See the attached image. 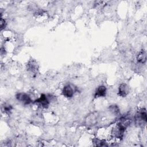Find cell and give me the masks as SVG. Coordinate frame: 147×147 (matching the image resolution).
<instances>
[{"instance_id": "obj_7", "label": "cell", "mask_w": 147, "mask_h": 147, "mask_svg": "<svg viewBox=\"0 0 147 147\" xmlns=\"http://www.w3.org/2000/svg\"><path fill=\"white\" fill-rule=\"evenodd\" d=\"M106 88L104 86H99L96 89L94 96L95 98L99 97H104L106 94Z\"/></svg>"}, {"instance_id": "obj_6", "label": "cell", "mask_w": 147, "mask_h": 147, "mask_svg": "<svg viewBox=\"0 0 147 147\" xmlns=\"http://www.w3.org/2000/svg\"><path fill=\"white\" fill-rule=\"evenodd\" d=\"M74 94V90L70 85L65 86L62 90V94L66 98H72Z\"/></svg>"}, {"instance_id": "obj_8", "label": "cell", "mask_w": 147, "mask_h": 147, "mask_svg": "<svg viewBox=\"0 0 147 147\" xmlns=\"http://www.w3.org/2000/svg\"><path fill=\"white\" fill-rule=\"evenodd\" d=\"M137 62L141 64H144L146 62V52L144 50L140 51L137 56Z\"/></svg>"}, {"instance_id": "obj_10", "label": "cell", "mask_w": 147, "mask_h": 147, "mask_svg": "<svg viewBox=\"0 0 147 147\" xmlns=\"http://www.w3.org/2000/svg\"><path fill=\"white\" fill-rule=\"evenodd\" d=\"M110 110L112 113L115 115H117L119 113V109L118 107L115 105H111L110 106Z\"/></svg>"}, {"instance_id": "obj_9", "label": "cell", "mask_w": 147, "mask_h": 147, "mask_svg": "<svg viewBox=\"0 0 147 147\" xmlns=\"http://www.w3.org/2000/svg\"><path fill=\"white\" fill-rule=\"evenodd\" d=\"M27 68L28 71H30L32 72L37 71L38 69L37 63L34 60H30L27 64Z\"/></svg>"}, {"instance_id": "obj_5", "label": "cell", "mask_w": 147, "mask_h": 147, "mask_svg": "<svg viewBox=\"0 0 147 147\" xmlns=\"http://www.w3.org/2000/svg\"><path fill=\"white\" fill-rule=\"evenodd\" d=\"M129 93V87L126 83H122L118 88V95L122 97H125Z\"/></svg>"}, {"instance_id": "obj_3", "label": "cell", "mask_w": 147, "mask_h": 147, "mask_svg": "<svg viewBox=\"0 0 147 147\" xmlns=\"http://www.w3.org/2000/svg\"><path fill=\"white\" fill-rule=\"evenodd\" d=\"M17 99L24 105H29L32 100L29 95L24 92H20L16 95Z\"/></svg>"}, {"instance_id": "obj_4", "label": "cell", "mask_w": 147, "mask_h": 147, "mask_svg": "<svg viewBox=\"0 0 147 147\" xmlns=\"http://www.w3.org/2000/svg\"><path fill=\"white\" fill-rule=\"evenodd\" d=\"M34 103H38L44 108H47L49 104V100L45 94H41L40 97L34 101Z\"/></svg>"}, {"instance_id": "obj_1", "label": "cell", "mask_w": 147, "mask_h": 147, "mask_svg": "<svg viewBox=\"0 0 147 147\" xmlns=\"http://www.w3.org/2000/svg\"><path fill=\"white\" fill-rule=\"evenodd\" d=\"M135 122L138 126L145 125L147 122V114L145 109H141L135 115Z\"/></svg>"}, {"instance_id": "obj_2", "label": "cell", "mask_w": 147, "mask_h": 147, "mask_svg": "<svg viewBox=\"0 0 147 147\" xmlns=\"http://www.w3.org/2000/svg\"><path fill=\"white\" fill-rule=\"evenodd\" d=\"M126 130V128L123 127L119 124H117V125L114 127L112 130V134L113 136L117 138H122L123 136L124 132Z\"/></svg>"}, {"instance_id": "obj_12", "label": "cell", "mask_w": 147, "mask_h": 147, "mask_svg": "<svg viewBox=\"0 0 147 147\" xmlns=\"http://www.w3.org/2000/svg\"><path fill=\"white\" fill-rule=\"evenodd\" d=\"M2 111H4V113H9L11 111V107L9 105H4V106H2Z\"/></svg>"}, {"instance_id": "obj_11", "label": "cell", "mask_w": 147, "mask_h": 147, "mask_svg": "<svg viewBox=\"0 0 147 147\" xmlns=\"http://www.w3.org/2000/svg\"><path fill=\"white\" fill-rule=\"evenodd\" d=\"M94 143L95 144L96 146H107V144L105 141L100 140L98 139H95L94 140Z\"/></svg>"}, {"instance_id": "obj_13", "label": "cell", "mask_w": 147, "mask_h": 147, "mask_svg": "<svg viewBox=\"0 0 147 147\" xmlns=\"http://www.w3.org/2000/svg\"><path fill=\"white\" fill-rule=\"evenodd\" d=\"M6 25V21L4 19L1 18V30H2L3 28H5Z\"/></svg>"}]
</instances>
